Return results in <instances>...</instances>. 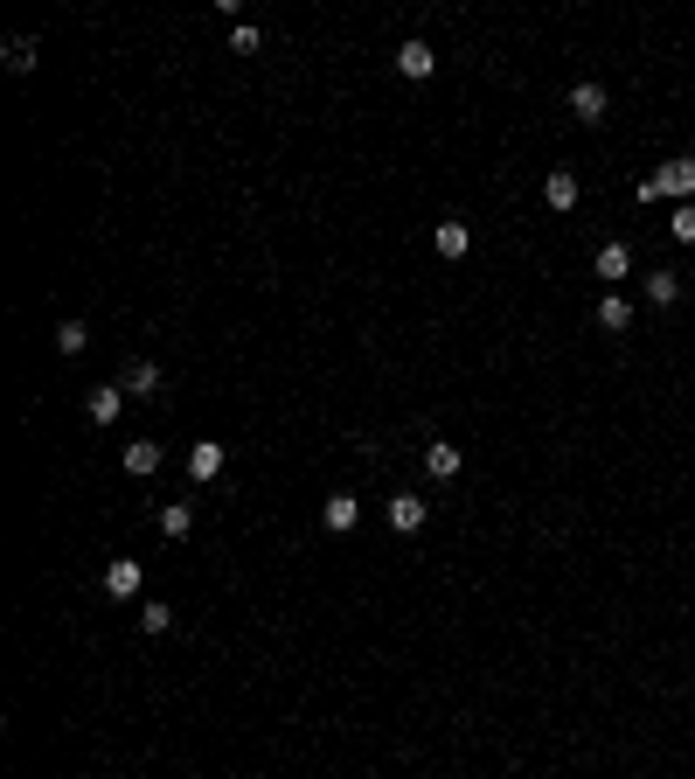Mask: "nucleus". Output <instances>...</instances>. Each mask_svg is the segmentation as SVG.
Listing matches in <instances>:
<instances>
[{"label":"nucleus","mask_w":695,"mask_h":779,"mask_svg":"<svg viewBox=\"0 0 695 779\" xmlns=\"http://www.w3.org/2000/svg\"><path fill=\"white\" fill-rule=\"evenodd\" d=\"M668 195H675V202H689V195H695V160L689 154H675L661 174H647V181H640V202H668Z\"/></svg>","instance_id":"obj_1"},{"label":"nucleus","mask_w":695,"mask_h":779,"mask_svg":"<svg viewBox=\"0 0 695 779\" xmlns=\"http://www.w3.org/2000/svg\"><path fill=\"white\" fill-rule=\"evenodd\" d=\"M397 70H404V77H411V84H424V77H431V70H438V56H431V42H424V35H411V42H404V49H397Z\"/></svg>","instance_id":"obj_2"},{"label":"nucleus","mask_w":695,"mask_h":779,"mask_svg":"<svg viewBox=\"0 0 695 779\" xmlns=\"http://www.w3.org/2000/svg\"><path fill=\"white\" fill-rule=\"evenodd\" d=\"M570 112H577L584 126H598V119L612 112V98H605V84H577V91H570Z\"/></svg>","instance_id":"obj_3"},{"label":"nucleus","mask_w":695,"mask_h":779,"mask_svg":"<svg viewBox=\"0 0 695 779\" xmlns=\"http://www.w3.org/2000/svg\"><path fill=\"white\" fill-rule=\"evenodd\" d=\"M320 522H327L334 536H348V529L362 522V501H355V494H327V508H320Z\"/></svg>","instance_id":"obj_4"},{"label":"nucleus","mask_w":695,"mask_h":779,"mask_svg":"<svg viewBox=\"0 0 695 779\" xmlns=\"http://www.w3.org/2000/svg\"><path fill=\"white\" fill-rule=\"evenodd\" d=\"M543 202H550V209H577V174H570V167H550V174H543Z\"/></svg>","instance_id":"obj_5"},{"label":"nucleus","mask_w":695,"mask_h":779,"mask_svg":"<svg viewBox=\"0 0 695 779\" xmlns=\"http://www.w3.org/2000/svg\"><path fill=\"white\" fill-rule=\"evenodd\" d=\"M105 592H112V599H133L139 592V564L133 557H112V564H105Z\"/></svg>","instance_id":"obj_6"},{"label":"nucleus","mask_w":695,"mask_h":779,"mask_svg":"<svg viewBox=\"0 0 695 779\" xmlns=\"http://www.w3.org/2000/svg\"><path fill=\"white\" fill-rule=\"evenodd\" d=\"M160 390H167L160 362H133V369H126V397H160Z\"/></svg>","instance_id":"obj_7"},{"label":"nucleus","mask_w":695,"mask_h":779,"mask_svg":"<svg viewBox=\"0 0 695 779\" xmlns=\"http://www.w3.org/2000/svg\"><path fill=\"white\" fill-rule=\"evenodd\" d=\"M390 529H424V494H390Z\"/></svg>","instance_id":"obj_8"},{"label":"nucleus","mask_w":695,"mask_h":779,"mask_svg":"<svg viewBox=\"0 0 695 779\" xmlns=\"http://www.w3.org/2000/svg\"><path fill=\"white\" fill-rule=\"evenodd\" d=\"M84 411H91V425H112V418L126 411V390H112V383H105V390H91V397H84Z\"/></svg>","instance_id":"obj_9"},{"label":"nucleus","mask_w":695,"mask_h":779,"mask_svg":"<svg viewBox=\"0 0 695 779\" xmlns=\"http://www.w3.org/2000/svg\"><path fill=\"white\" fill-rule=\"evenodd\" d=\"M223 460H230V453H223L216 439H202V446L188 453V473H195V480H216V473H223Z\"/></svg>","instance_id":"obj_10"},{"label":"nucleus","mask_w":695,"mask_h":779,"mask_svg":"<svg viewBox=\"0 0 695 779\" xmlns=\"http://www.w3.org/2000/svg\"><path fill=\"white\" fill-rule=\"evenodd\" d=\"M424 467H431V480H452V473H459V446L431 439V446H424Z\"/></svg>","instance_id":"obj_11"},{"label":"nucleus","mask_w":695,"mask_h":779,"mask_svg":"<svg viewBox=\"0 0 695 779\" xmlns=\"http://www.w3.org/2000/svg\"><path fill=\"white\" fill-rule=\"evenodd\" d=\"M431 244H438V258H466V244H473V237H466V223H438V230H431Z\"/></svg>","instance_id":"obj_12"},{"label":"nucleus","mask_w":695,"mask_h":779,"mask_svg":"<svg viewBox=\"0 0 695 779\" xmlns=\"http://www.w3.org/2000/svg\"><path fill=\"white\" fill-rule=\"evenodd\" d=\"M598 327H605V334H626V327H633V307L605 293V300H598Z\"/></svg>","instance_id":"obj_13"},{"label":"nucleus","mask_w":695,"mask_h":779,"mask_svg":"<svg viewBox=\"0 0 695 779\" xmlns=\"http://www.w3.org/2000/svg\"><path fill=\"white\" fill-rule=\"evenodd\" d=\"M626 272H633V251H626V244H605V251H598V279H626Z\"/></svg>","instance_id":"obj_14"},{"label":"nucleus","mask_w":695,"mask_h":779,"mask_svg":"<svg viewBox=\"0 0 695 779\" xmlns=\"http://www.w3.org/2000/svg\"><path fill=\"white\" fill-rule=\"evenodd\" d=\"M647 300H654V307H675V300H682V272H654V279H647Z\"/></svg>","instance_id":"obj_15"},{"label":"nucleus","mask_w":695,"mask_h":779,"mask_svg":"<svg viewBox=\"0 0 695 779\" xmlns=\"http://www.w3.org/2000/svg\"><path fill=\"white\" fill-rule=\"evenodd\" d=\"M126 473H160V446H153V439H133V446H126Z\"/></svg>","instance_id":"obj_16"},{"label":"nucleus","mask_w":695,"mask_h":779,"mask_svg":"<svg viewBox=\"0 0 695 779\" xmlns=\"http://www.w3.org/2000/svg\"><path fill=\"white\" fill-rule=\"evenodd\" d=\"M7 70H14V77L35 70V42H28V35H7Z\"/></svg>","instance_id":"obj_17"},{"label":"nucleus","mask_w":695,"mask_h":779,"mask_svg":"<svg viewBox=\"0 0 695 779\" xmlns=\"http://www.w3.org/2000/svg\"><path fill=\"white\" fill-rule=\"evenodd\" d=\"M56 348H63V355H84V348H91V327H84V320H63V327H56Z\"/></svg>","instance_id":"obj_18"},{"label":"nucleus","mask_w":695,"mask_h":779,"mask_svg":"<svg viewBox=\"0 0 695 779\" xmlns=\"http://www.w3.org/2000/svg\"><path fill=\"white\" fill-rule=\"evenodd\" d=\"M160 529H167V536H174V543H181V536H188V529H195V515H188V508H181V501H167V508H160Z\"/></svg>","instance_id":"obj_19"},{"label":"nucleus","mask_w":695,"mask_h":779,"mask_svg":"<svg viewBox=\"0 0 695 779\" xmlns=\"http://www.w3.org/2000/svg\"><path fill=\"white\" fill-rule=\"evenodd\" d=\"M139 626H146V633H167V626H174V606H160V599L139 606Z\"/></svg>","instance_id":"obj_20"},{"label":"nucleus","mask_w":695,"mask_h":779,"mask_svg":"<svg viewBox=\"0 0 695 779\" xmlns=\"http://www.w3.org/2000/svg\"><path fill=\"white\" fill-rule=\"evenodd\" d=\"M668 230H675L682 244H695V202H682V209H675V223H668Z\"/></svg>","instance_id":"obj_21"}]
</instances>
